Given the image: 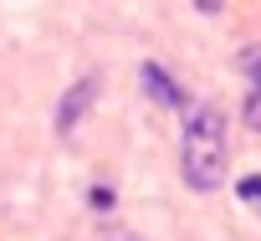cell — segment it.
Returning a JSON list of instances; mask_svg holds the SVG:
<instances>
[{
	"instance_id": "obj_1",
	"label": "cell",
	"mask_w": 261,
	"mask_h": 241,
	"mask_svg": "<svg viewBox=\"0 0 261 241\" xmlns=\"http://www.w3.org/2000/svg\"><path fill=\"white\" fill-rule=\"evenodd\" d=\"M179 175L190 190L225 185V118L210 103L185 108V139H179Z\"/></svg>"
},
{
	"instance_id": "obj_2",
	"label": "cell",
	"mask_w": 261,
	"mask_h": 241,
	"mask_svg": "<svg viewBox=\"0 0 261 241\" xmlns=\"http://www.w3.org/2000/svg\"><path fill=\"white\" fill-rule=\"evenodd\" d=\"M92 103H97V77H82L77 87H67V98H62V108H57V134H72Z\"/></svg>"
},
{
	"instance_id": "obj_3",
	"label": "cell",
	"mask_w": 261,
	"mask_h": 241,
	"mask_svg": "<svg viewBox=\"0 0 261 241\" xmlns=\"http://www.w3.org/2000/svg\"><path fill=\"white\" fill-rule=\"evenodd\" d=\"M139 77H144V92H149L154 103H164V108H190V103H185V92H179V82H174L159 62H144V67H139Z\"/></svg>"
},
{
	"instance_id": "obj_4",
	"label": "cell",
	"mask_w": 261,
	"mask_h": 241,
	"mask_svg": "<svg viewBox=\"0 0 261 241\" xmlns=\"http://www.w3.org/2000/svg\"><path fill=\"white\" fill-rule=\"evenodd\" d=\"M87 205H92L97 215H108V210H113V185H92V190H87Z\"/></svg>"
},
{
	"instance_id": "obj_5",
	"label": "cell",
	"mask_w": 261,
	"mask_h": 241,
	"mask_svg": "<svg viewBox=\"0 0 261 241\" xmlns=\"http://www.w3.org/2000/svg\"><path fill=\"white\" fill-rule=\"evenodd\" d=\"M236 195H241L246 205H256V210H261V175H246V180L236 185Z\"/></svg>"
},
{
	"instance_id": "obj_6",
	"label": "cell",
	"mask_w": 261,
	"mask_h": 241,
	"mask_svg": "<svg viewBox=\"0 0 261 241\" xmlns=\"http://www.w3.org/2000/svg\"><path fill=\"white\" fill-rule=\"evenodd\" d=\"M241 62H246V72H251V82H256V87H251V92H256V98H261V46H256V52H246V57H241Z\"/></svg>"
},
{
	"instance_id": "obj_7",
	"label": "cell",
	"mask_w": 261,
	"mask_h": 241,
	"mask_svg": "<svg viewBox=\"0 0 261 241\" xmlns=\"http://www.w3.org/2000/svg\"><path fill=\"white\" fill-rule=\"evenodd\" d=\"M195 6H200L205 16H215V11H220V0H195Z\"/></svg>"
}]
</instances>
